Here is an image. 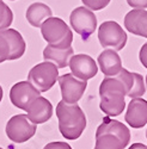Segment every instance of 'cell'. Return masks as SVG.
<instances>
[{"instance_id":"6da1fadb","label":"cell","mask_w":147,"mask_h":149,"mask_svg":"<svg viewBox=\"0 0 147 149\" xmlns=\"http://www.w3.org/2000/svg\"><path fill=\"white\" fill-rule=\"evenodd\" d=\"M127 88L117 75L105 77L99 86V107L108 117L120 116L126 107Z\"/></svg>"},{"instance_id":"7a4b0ae2","label":"cell","mask_w":147,"mask_h":149,"mask_svg":"<svg viewBox=\"0 0 147 149\" xmlns=\"http://www.w3.org/2000/svg\"><path fill=\"white\" fill-rule=\"evenodd\" d=\"M59 130L65 139L73 141L79 139L86 128V117L77 104H68L64 100L56 105Z\"/></svg>"},{"instance_id":"3957f363","label":"cell","mask_w":147,"mask_h":149,"mask_svg":"<svg viewBox=\"0 0 147 149\" xmlns=\"http://www.w3.org/2000/svg\"><path fill=\"white\" fill-rule=\"evenodd\" d=\"M130 141V131L126 124L105 118L96 130L94 149H125Z\"/></svg>"},{"instance_id":"277c9868","label":"cell","mask_w":147,"mask_h":149,"mask_svg":"<svg viewBox=\"0 0 147 149\" xmlns=\"http://www.w3.org/2000/svg\"><path fill=\"white\" fill-rule=\"evenodd\" d=\"M41 33L48 45L54 48H69L73 42V33L66 22L57 17H49L41 24Z\"/></svg>"},{"instance_id":"5b68a950","label":"cell","mask_w":147,"mask_h":149,"mask_svg":"<svg viewBox=\"0 0 147 149\" xmlns=\"http://www.w3.org/2000/svg\"><path fill=\"white\" fill-rule=\"evenodd\" d=\"M25 41L17 30H0V63L22 57L25 53Z\"/></svg>"},{"instance_id":"8992f818","label":"cell","mask_w":147,"mask_h":149,"mask_svg":"<svg viewBox=\"0 0 147 149\" xmlns=\"http://www.w3.org/2000/svg\"><path fill=\"white\" fill-rule=\"evenodd\" d=\"M59 79V68L49 61L32 67L28 74V81L40 93L50 90Z\"/></svg>"},{"instance_id":"52a82bcc","label":"cell","mask_w":147,"mask_h":149,"mask_svg":"<svg viewBox=\"0 0 147 149\" xmlns=\"http://www.w3.org/2000/svg\"><path fill=\"white\" fill-rule=\"evenodd\" d=\"M98 40L103 48H111L120 52L126 47L128 37L120 24L114 20H108L102 23L98 28Z\"/></svg>"},{"instance_id":"ba28073f","label":"cell","mask_w":147,"mask_h":149,"mask_svg":"<svg viewBox=\"0 0 147 149\" xmlns=\"http://www.w3.org/2000/svg\"><path fill=\"white\" fill-rule=\"evenodd\" d=\"M37 124H34L27 115H16L11 117L6 124V135L15 143H24L36 134Z\"/></svg>"},{"instance_id":"9c48e42d","label":"cell","mask_w":147,"mask_h":149,"mask_svg":"<svg viewBox=\"0 0 147 149\" xmlns=\"http://www.w3.org/2000/svg\"><path fill=\"white\" fill-rule=\"evenodd\" d=\"M69 23L72 29L84 41H86L97 29V18L94 13L84 6H79L71 12Z\"/></svg>"},{"instance_id":"30bf717a","label":"cell","mask_w":147,"mask_h":149,"mask_svg":"<svg viewBox=\"0 0 147 149\" xmlns=\"http://www.w3.org/2000/svg\"><path fill=\"white\" fill-rule=\"evenodd\" d=\"M57 81L60 85L62 100L68 104H77L81 99L88 86V81L80 80L69 73L59 77Z\"/></svg>"},{"instance_id":"8fae6325","label":"cell","mask_w":147,"mask_h":149,"mask_svg":"<svg viewBox=\"0 0 147 149\" xmlns=\"http://www.w3.org/2000/svg\"><path fill=\"white\" fill-rule=\"evenodd\" d=\"M40 95L41 93L29 81H19L10 90V100L12 105L24 111H27L29 105Z\"/></svg>"},{"instance_id":"7c38bea8","label":"cell","mask_w":147,"mask_h":149,"mask_svg":"<svg viewBox=\"0 0 147 149\" xmlns=\"http://www.w3.org/2000/svg\"><path fill=\"white\" fill-rule=\"evenodd\" d=\"M68 65L73 75L84 81L92 79L98 73L96 61L86 54L73 55L68 62Z\"/></svg>"},{"instance_id":"4fadbf2b","label":"cell","mask_w":147,"mask_h":149,"mask_svg":"<svg viewBox=\"0 0 147 149\" xmlns=\"http://www.w3.org/2000/svg\"><path fill=\"white\" fill-rule=\"evenodd\" d=\"M125 119L134 129L144 128L147 124V100L142 98H133L127 106Z\"/></svg>"},{"instance_id":"5bb4252c","label":"cell","mask_w":147,"mask_h":149,"mask_svg":"<svg viewBox=\"0 0 147 149\" xmlns=\"http://www.w3.org/2000/svg\"><path fill=\"white\" fill-rule=\"evenodd\" d=\"M53 116V105L47 98L40 95L29 105L27 117L34 124H43Z\"/></svg>"},{"instance_id":"9a60e30c","label":"cell","mask_w":147,"mask_h":149,"mask_svg":"<svg viewBox=\"0 0 147 149\" xmlns=\"http://www.w3.org/2000/svg\"><path fill=\"white\" fill-rule=\"evenodd\" d=\"M117 78L125 84L127 88V97L140 98L146 91L144 77L139 73H132L125 68H122L117 74Z\"/></svg>"},{"instance_id":"2e32d148","label":"cell","mask_w":147,"mask_h":149,"mask_svg":"<svg viewBox=\"0 0 147 149\" xmlns=\"http://www.w3.org/2000/svg\"><path fill=\"white\" fill-rule=\"evenodd\" d=\"M125 26L130 33L147 38V11L142 8L129 11L125 17Z\"/></svg>"},{"instance_id":"e0dca14e","label":"cell","mask_w":147,"mask_h":149,"mask_svg":"<svg viewBox=\"0 0 147 149\" xmlns=\"http://www.w3.org/2000/svg\"><path fill=\"white\" fill-rule=\"evenodd\" d=\"M98 66L105 77H114L122 69V60L114 49H105L98 56Z\"/></svg>"},{"instance_id":"ac0fdd59","label":"cell","mask_w":147,"mask_h":149,"mask_svg":"<svg viewBox=\"0 0 147 149\" xmlns=\"http://www.w3.org/2000/svg\"><path fill=\"white\" fill-rule=\"evenodd\" d=\"M73 48H54L52 45H47L43 50V58L54 63L57 68H66L68 66V62L73 56Z\"/></svg>"},{"instance_id":"d6986e66","label":"cell","mask_w":147,"mask_h":149,"mask_svg":"<svg viewBox=\"0 0 147 149\" xmlns=\"http://www.w3.org/2000/svg\"><path fill=\"white\" fill-rule=\"evenodd\" d=\"M52 16V8L43 3H34L27 10V19L30 25L35 28H40L41 24Z\"/></svg>"},{"instance_id":"ffe728a7","label":"cell","mask_w":147,"mask_h":149,"mask_svg":"<svg viewBox=\"0 0 147 149\" xmlns=\"http://www.w3.org/2000/svg\"><path fill=\"white\" fill-rule=\"evenodd\" d=\"M12 22H13V12L3 0H0V30L8 29Z\"/></svg>"},{"instance_id":"44dd1931","label":"cell","mask_w":147,"mask_h":149,"mask_svg":"<svg viewBox=\"0 0 147 149\" xmlns=\"http://www.w3.org/2000/svg\"><path fill=\"white\" fill-rule=\"evenodd\" d=\"M81 1L86 8L91 11H99L109 5L110 0H81Z\"/></svg>"},{"instance_id":"7402d4cb","label":"cell","mask_w":147,"mask_h":149,"mask_svg":"<svg viewBox=\"0 0 147 149\" xmlns=\"http://www.w3.org/2000/svg\"><path fill=\"white\" fill-rule=\"evenodd\" d=\"M43 149H72V147L66 142H50L46 144Z\"/></svg>"},{"instance_id":"603a6c76","label":"cell","mask_w":147,"mask_h":149,"mask_svg":"<svg viewBox=\"0 0 147 149\" xmlns=\"http://www.w3.org/2000/svg\"><path fill=\"white\" fill-rule=\"evenodd\" d=\"M127 4L134 8H147V0H127Z\"/></svg>"},{"instance_id":"cb8c5ba5","label":"cell","mask_w":147,"mask_h":149,"mask_svg":"<svg viewBox=\"0 0 147 149\" xmlns=\"http://www.w3.org/2000/svg\"><path fill=\"white\" fill-rule=\"evenodd\" d=\"M139 58L140 62L142 63V66L145 68H147V42L141 47L140 49V53H139Z\"/></svg>"},{"instance_id":"d4e9b609","label":"cell","mask_w":147,"mask_h":149,"mask_svg":"<svg viewBox=\"0 0 147 149\" xmlns=\"http://www.w3.org/2000/svg\"><path fill=\"white\" fill-rule=\"evenodd\" d=\"M128 149H147V146H145L142 143H134Z\"/></svg>"},{"instance_id":"484cf974","label":"cell","mask_w":147,"mask_h":149,"mask_svg":"<svg viewBox=\"0 0 147 149\" xmlns=\"http://www.w3.org/2000/svg\"><path fill=\"white\" fill-rule=\"evenodd\" d=\"M3 95H4V91H3V87L0 86V103L3 100Z\"/></svg>"},{"instance_id":"4316f807","label":"cell","mask_w":147,"mask_h":149,"mask_svg":"<svg viewBox=\"0 0 147 149\" xmlns=\"http://www.w3.org/2000/svg\"><path fill=\"white\" fill-rule=\"evenodd\" d=\"M146 86H147V75H146Z\"/></svg>"},{"instance_id":"83f0119b","label":"cell","mask_w":147,"mask_h":149,"mask_svg":"<svg viewBox=\"0 0 147 149\" xmlns=\"http://www.w3.org/2000/svg\"><path fill=\"white\" fill-rule=\"evenodd\" d=\"M146 139H147V130H146Z\"/></svg>"},{"instance_id":"f1b7e54d","label":"cell","mask_w":147,"mask_h":149,"mask_svg":"<svg viewBox=\"0 0 147 149\" xmlns=\"http://www.w3.org/2000/svg\"><path fill=\"white\" fill-rule=\"evenodd\" d=\"M11 1H15V0H11Z\"/></svg>"},{"instance_id":"f546056e","label":"cell","mask_w":147,"mask_h":149,"mask_svg":"<svg viewBox=\"0 0 147 149\" xmlns=\"http://www.w3.org/2000/svg\"><path fill=\"white\" fill-rule=\"evenodd\" d=\"M0 149H3V148H1V147H0Z\"/></svg>"}]
</instances>
